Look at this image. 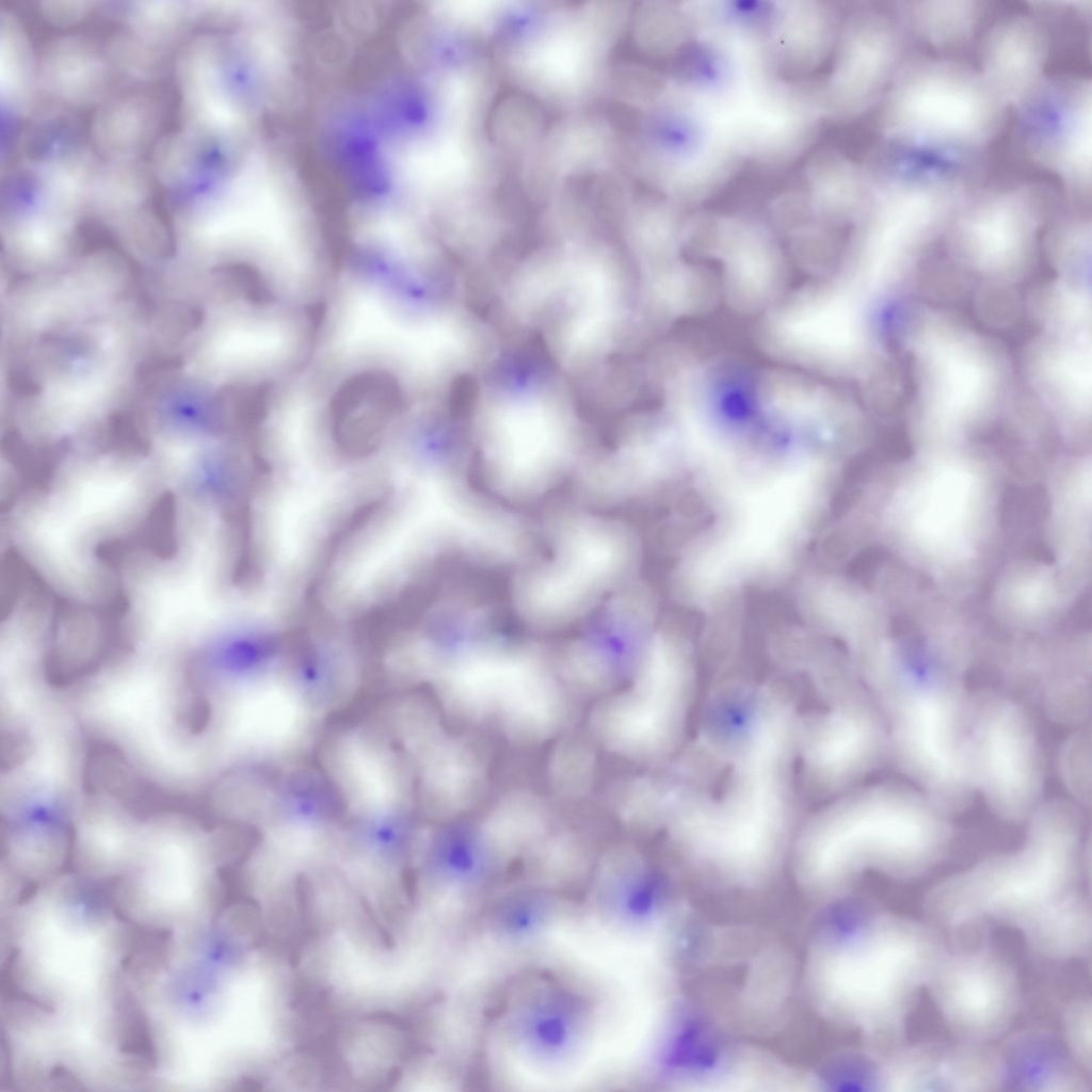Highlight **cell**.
Instances as JSON below:
<instances>
[{"mask_svg":"<svg viewBox=\"0 0 1092 1092\" xmlns=\"http://www.w3.org/2000/svg\"><path fill=\"white\" fill-rule=\"evenodd\" d=\"M967 753L975 793L1009 824L1026 822L1043 802L1045 761L1034 724L1013 696L970 694Z\"/></svg>","mask_w":1092,"mask_h":1092,"instance_id":"7","label":"cell"},{"mask_svg":"<svg viewBox=\"0 0 1092 1092\" xmlns=\"http://www.w3.org/2000/svg\"><path fill=\"white\" fill-rule=\"evenodd\" d=\"M1065 1029L1074 1055L1082 1064L1090 1067L1091 1008L1089 1002H1077L1069 1010Z\"/></svg>","mask_w":1092,"mask_h":1092,"instance_id":"20","label":"cell"},{"mask_svg":"<svg viewBox=\"0 0 1092 1092\" xmlns=\"http://www.w3.org/2000/svg\"><path fill=\"white\" fill-rule=\"evenodd\" d=\"M886 1090L987 1091L1003 1083L1002 1064L973 1044L897 1050L885 1063Z\"/></svg>","mask_w":1092,"mask_h":1092,"instance_id":"13","label":"cell"},{"mask_svg":"<svg viewBox=\"0 0 1092 1092\" xmlns=\"http://www.w3.org/2000/svg\"><path fill=\"white\" fill-rule=\"evenodd\" d=\"M1032 160L1082 196L1091 187V85L1045 80L1019 109Z\"/></svg>","mask_w":1092,"mask_h":1092,"instance_id":"10","label":"cell"},{"mask_svg":"<svg viewBox=\"0 0 1092 1092\" xmlns=\"http://www.w3.org/2000/svg\"><path fill=\"white\" fill-rule=\"evenodd\" d=\"M582 904L604 931L640 943L660 929L665 896L658 878L638 855L615 850L596 865Z\"/></svg>","mask_w":1092,"mask_h":1092,"instance_id":"12","label":"cell"},{"mask_svg":"<svg viewBox=\"0 0 1092 1092\" xmlns=\"http://www.w3.org/2000/svg\"><path fill=\"white\" fill-rule=\"evenodd\" d=\"M901 37L881 13L852 15L837 41L831 74L818 91L822 112L837 118L857 116L886 94L899 66Z\"/></svg>","mask_w":1092,"mask_h":1092,"instance_id":"11","label":"cell"},{"mask_svg":"<svg viewBox=\"0 0 1092 1092\" xmlns=\"http://www.w3.org/2000/svg\"><path fill=\"white\" fill-rule=\"evenodd\" d=\"M553 559L523 575L517 583L519 611L539 625L579 617L627 567L630 548L616 527L574 520L560 533Z\"/></svg>","mask_w":1092,"mask_h":1092,"instance_id":"8","label":"cell"},{"mask_svg":"<svg viewBox=\"0 0 1092 1092\" xmlns=\"http://www.w3.org/2000/svg\"><path fill=\"white\" fill-rule=\"evenodd\" d=\"M927 984L946 1023L970 1043L1001 1033L1017 1007L1014 969L987 948L942 951Z\"/></svg>","mask_w":1092,"mask_h":1092,"instance_id":"9","label":"cell"},{"mask_svg":"<svg viewBox=\"0 0 1092 1092\" xmlns=\"http://www.w3.org/2000/svg\"><path fill=\"white\" fill-rule=\"evenodd\" d=\"M778 4L774 20H770V39L766 41L773 63L793 71L817 67L833 49L836 14L817 2Z\"/></svg>","mask_w":1092,"mask_h":1092,"instance_id":"16","label":"cell"},{"mask_svg":"<svg viewBox=\"0 0 1092 1092\" xmlns=\"http://www.w3.org/2000/svg\"><path fill=\"white\" fill-rule=\"evenodd\" d=\"M852 913L815 953L820 999L831 1015L893 1049L942 950L914 920L867 908Z\"/></svg>","mask_w":1092,"mask_h":1092,"instance_id":"2","label":"cell"},{"mask_svg":"<svg viewBox=\"0 0 1092 1092\" xmlns=\"http://www.w3.org/2000/svg\"><path fill=\"white\" fill-rule=\"evenodd\" d=\"M1047 54V36L1034 20L1009 17L986 33L979 73L1006 107L1021 109L1044 81Z\"/></svg>","mask_w":1092,"mask_h":1092,"instance_id":"15","label":"cell"},{"mask_svg":"<svg viewBox=\"0 0 1092 1092\" xmlns=\"http://www.w3.org/2000/svg\"><path fill=\"white\" fill-rule=\"evenodd\" d=\"M489 1026L501 1047L528 1072L573 1075L591 1057L603 1027L594 990L546 967L512 975L496 995Z\"/></svg>","mask_w":1092,"mask_h":1092,"instance_id":"6","label":"cell"},{"mask_svg":"<svg viewBox=\"0 0 1092 1092\" xmlns=\"http://www.w3.org/2000/svg\"><path fill=\"white\" fill-rule=\"evenodd\" d=\"M1022 845L989 855L934 886L927 912L948 927L990 916L1021 930L1049 958L1064 957L1087 937L1090 906L1075 888L1083 849L1078 807L1064 799L1043 801L1025 822Z\"/></svg>","mask_w":1092,"mask_h":1092,"instance_id":"1","label":"cell"},{"mask_svg":"<svg viewBox=\"0 0 1092 1092\" xmlns=\"http://www.w3.org/2000/svg\"><path fill=\"white\" fill-rule=\"evenodd\" d=\"M814 206L833 219L860 218L869 199V178L836 152H822L809 166Z\"/></svg>","mask_w":1092,"mask_h":1092,"instance_id":"17","label":"cell"},{"mask_svg":"<svg viewBox=\"0 0 1092 1092\" xmlns=\"http://www.w3.org/2000/svg\"><path fill=\"white\" fill-rule=\"evenodd\" d=\"M807 866L813 880L849 884L866 869L894 879L924 874L946 855L951 814L913 785L882 783L841 802Z\"/></svg>","mask_w":1092,"mask_h":1092,"instance_id":"4","label":"cell"},{"mask_svg":"<svg viewBox=\"0 0 1092 1092\" xmlns=\"http://www.w3.org/2000/svg\"><path fill=\"white\" fill-rule=\"evenodd\" d=\"M1049 1047L1048 1051L1047 1045L1040 1047L1038 1042L1032 1047L1029 1043L1024 1047L1021 1045L1019 1053L1013 1054L1010 1064L1001 1062L1003 1083L1008 1076L1012 1079L1018 1076L1019 1079L1016 1081L1019 1083L1060 1085L1064 1086L1065 1090H1076L1075 1085L1081 1081L1074 1075L1063 1057L1059 1053L1057 1055L1050 1045Z\"/></svg>","mask_w":1092,"mask_h":1092,"instance_id":"19","label":"cell"},{"mask_svg":"<svg viewBox=\"0 0 1092 1092\" xmlns=\"http://www.w3.org/2000/svg\"><path fill=\"white\" fill-rule=\"evenodd\" d=\"M883 99L881 128L892 143L950 162L991 142L1007 108L979 71L927 58L899 66Z\"/></svg>","mask_w":1092,"mask_h":1092,"instance_id":"5","label":"cell"},{"mask_svg":"<svg viewBox=\"0 0 1092 1092\" xmlns=\"http://www.w3.org/2000/svg\"><path fill=\"white\" fill-rule=\"evenodd\" d=\"M864 672L898 768L953 815L975 796L967 753L970 694L962 676L882 645Z\"/></svg>","mask_w":1092,"mask_h":1092,"instance_id":"3","label":"cell"},{"mask_svg":"<svg viewBox=\"0 0 1092 1092\" xmlns=\"http://www.w3.org/2000/svg\"><path fill=\"white\" fill-rule=\"evenodd\" d=\"M898 15L901 22L922 41L936 48H949L971 37L981 9L975 1H913L902 3Z\"/></svg>","mask_w":1092,"mask_h":1092,"instance_id":"18","label":"cell"},{"mask_svg":"<svg viewBox=\"0 0 1092 1092\" xmlns=\"http://www.w3.org/2000/svg\"><path fill=\"white\" fill-rule=\"evenodd\" d=\"M477 929L508 951L537 946L576 906L565 892L541 883H521L489 892Z\"/></svg>","mask_w":1092,"mask_h":1092,"instance_id":"14","label":"cell"}]
</instances>
